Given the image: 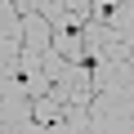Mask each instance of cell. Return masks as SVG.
<instances>
[{"mask_svg":"<svg viewBox=\"0 0 134 134\" xmlns=\"http://www.w3.org/2000/svg\"><path fill=\"white\" fill-rule=\"evenodd\" d=\"M130 103H134V81L125 67L103 94L90 98V130L85 134H130Z\"/></svg>","mask_w":134,"mask_h":134,"instance_id":"obj_1","label":"cell"},{"mask_svg":"<svg viewBox=\"0 0 134 134\" xmlns=\"http://www.w3.org/2000/svg\"><path fill=\"white\" fill-rule=\"evenodd\" d=\"M103 27H107L116 40H130V45H134V5H130V0L107 5V9H103Z\"/></svg>","mask_w":134,"mask_h":134,"instance_id":"obj_2","label":"cell"},{"mask_svg":"<svg viewBox=\"0 0 134 134\" xmlns=\"http://www.w3.org/2000/svg\"><path fill=\"white\" fill-rule=\"evenodd\" d=\"M85 130H90V107H63V116L49 134H85Z\"/></svg>","mask_w":134,"mask_h":134,"instance_id":"obj_4","label":"cell"},{"mask_svg":"<svg viewBox=\"0 0 134 134\" xmlns=\"http://www.w3.org/2000/svg\"><path fill=\"white\" fill-rule=\"evenodd\" d=\"M18 23H23V49L45 54V49H49V23H45L40 14H27V18H18Z\"/></svg>","mask_w":134,"mask_h":134,"instance_id":"obj_3","label":"cell"},{"mask_svg":"<svg viewBox=\"0 0 134 134\" xmlns=\"http://www.w3.org/2000/svg\"><path fill=\"white\" fill-rule=\"evenodd\" d=\"M58 116H63V107H58L54 98H36V103H31V121H36V125H49V130H54Z\"/></svg>","mask_w":134,"mask_h":134,"instance_id":"obj_5","label":"cell"}]
</instances>
